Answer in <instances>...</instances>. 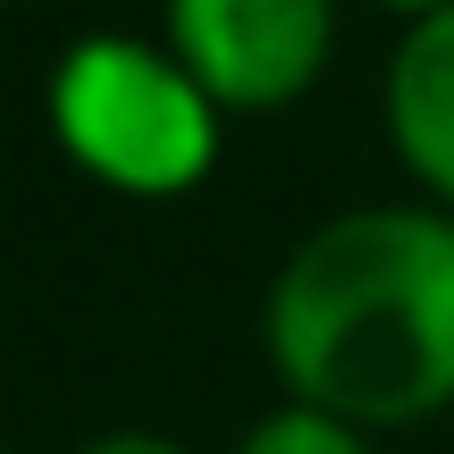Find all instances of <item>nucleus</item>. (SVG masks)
I'll use <instances>...</instances> for the list:
<instances>
[{
	"instance_id": "obj_4",
	"label": "nucleus",
	"mask_w": 454,
	"mask_h": 454,
	"mask_svg": "<svg viewBox=\"0 0 454 454\" xmlns=\"http://www.w3.org/2000/svg\"><path fill=\"white\" fill-rule=\"evenodd\" d=\"M379 127H387L404 177L438 211H454V9L412 17L395 34L387 76H379Z\"/></svg>"
},
{
	"instance_id": "obj_2",
	"label": "nucleus",
	"mask_w": 454,
	"mask_h": 454,
	"mask_svg": "<svg viewBox=\"0 0 454 454\" xmlns=\"http://www.w3.org/2000/svg\"><path fill=\"white\" fill-rule=\"evenodd\" d=\"M51 135L93 185L127 202H177L219 168L227 110L185 76V59L144 34H76L51 59Z\"/></svg>"
},
{
	"instance_id": "obj_5",
	"label": "nucleus",
	"mask_w": 454,
	"mask_h": 454,
	"mask_svg": "<svg viewBox=\"0 0 454 454\" xmlns=\"http://www.w3.org/2000/svg\"><path fill=\"white\" fill-rule=\"evenodd\" d=\"M227 454H371L354 421H337V412H311V404H270L261 421H244V438Z\"/></svg>"
},
{
	"instance_id": "obj_7",
	"label": "nucleus",
	"mask_w": 454,
	"mask_h": 454,
	"mask_svg": "<svg viewBox=\"0 0 454 454\" xmlns=\"http://www.w3.org/2000/svg\"><path fill=\"white\" fill-rule=\"evenodd\" d=\"M379 9H395V17L412 26V17H438V9H454V0H379Z\"/></svg>"
},
{
	"instance_id": "obj_6",
	"label": "nucleus",
	"mask_w": 454,
	"mask_h": 454,
	"mask_svg": "<svg viewBox=\"0 0 454 454\" xmlns=\"http://www.w3.org/2000/svg\"><path fill=\"white\" fill-rule=\"evenodd\" d=\"M76 454H194V446L168 438V429H101V438L76 446Z\"/></svg>"
},
{
	"instance_id": "obj_3",
	"label": "nucleus",
	"mask_w": 454,
	"mask_h": 454,
	"mask_svg": "<svg viewBox=\"0 0 454 454\" xmlns=\"http://www.w3.org/2000/svg\"><path fill=\"white\" fill-rule=\"evenodd\" d=\"M160 43L227 118L294 110L337 59V0H160Z\"/></svg>"
},
{
	"instance_id": "obj_1",
	"label": "nucleus",
	"mask_w": 454,
	"mask_h": 454,
	"mask_svg": "<svg viewBox=\"0 0 454 454\" xmlns=\"http://www.w3.org/2000/svg\"><path fill=\"white\" fill-rule=\"evenodd\" d=\"M261 354L286 404L362 438L454 404V211L354 202L286 244L261 294Z\"/></svg>"
}]
</instances>
